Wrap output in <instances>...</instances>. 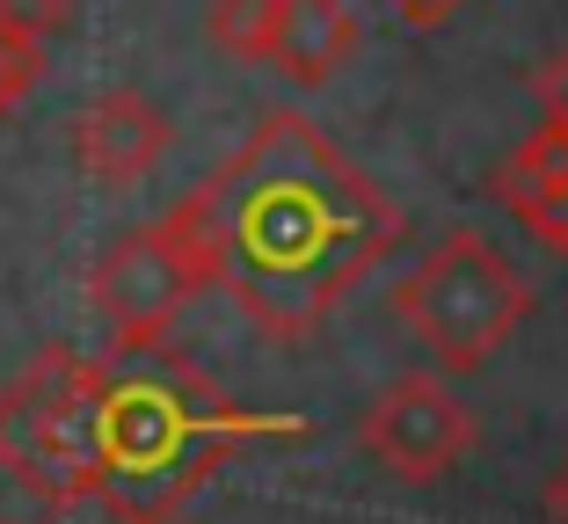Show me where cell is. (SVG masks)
I'll list each match as a JSON object with an SVG mask.
<instances>
[{
	"label": "cell",
	"instance_id": "obj_1",
	"mask_svg": "<svg viewBox=\"0 0 568 524\" xmlns=\"http://www.w3.org/2000/svg\"><path fill=\"white\" fill-rule=\"evenodd\" d=\"M197 189L226 240V291L277 342H306L402 240L394 197L300 110H263Z\"/></svg>",
	"mask_w": 568,
	"mask_h": 524
},
{
	"label": "cell",
	"instance_id": "obj_2",
	"mask_svg": "<svg viewBox=\"0 0 568 524\" xmlns=\"http://www.w3.org/2000/svg\"><path fill=\"white\" fill-rule=\"evenodd\" d=\"M300 415H255L234 408L183 357H132V372L110 364L95 408V503L118 524H168L234 452L270 438H300Z\"/></svg>",
	"mask_w": 568,
	"mask_h": 524
},
{
	"label": "cell",
	"instance_id": "obj_3",
	"mask_svg": "<svg viewBox=\"0 0 568 524\" xmlns=\"http://www.w3.org/2000/svg\"><path fill=\"white\" fill-rule=\"evenodd\" d=\"M110 364L51 342L0 387V466L51 510L95 503V408Z\"/></svg>",
	"mask_w": 568,
	"mask_h": 524
},
{
	"label": "cell",
	"instance_id": "obj_4",
	"mask_svg": "<svg viewBox=\"0 0 568 524\" xmlns=\"http://www.w3.org/2000/svg\"><path fill=\"white\" fill-rule=\"evenodd\" d=\"M394 314L445 372H481L525 328L532 285L488 234H445L416 270L394 285Z\"/></svg>",
	"mask_w": 568,
	"mask_h": 524
},
{
	"label": "cell",
	"instance_id": "obj_5",
	"mask_svg": "<svg viewBox=\"0 0 568 524\" xmlns=\"http://www.w3.org/2000/svg\"><path fill=\"white\" fill-rule=\"evenodd\" d=\"M88 299H95L102 328H110V350L132 364V357L168 350V328H175V314L197 299V285H190L183 255L168 248L161 226H132V234H118L95 255Z\"/></svg>",
	"mask_w": 568,
	"mask_h": 524
},
{
	"label": "cell",
	"instance_id": "obj_6",
	"mask_svg": "<svg viewBox=\"0 0 568 524\" xmlns=\"http://www.w3.org/2000/svg\"><path fill=\"white\" fill-rule=\"evenodd\" d=\"M357 444L379 459L394 481H445L474 452V415L467 401L430 372H408L379 387L357 415Z\"/></svg>",
	"mask_w": 568,
	"mask_h": 524
},
{
	"label": "cell",
	"instance_id": "obj_7",
	"mask_svg": "<svg viewBox=\"0 0 568 524\" xmlns=\"http://www.w3.org/2000/svg\"><path fill=\"white\" fill-rule=\"evenodd\" d=\"M168 138H175V124H168V110L153 95H139V88H102V95H88L81 110H73L67 146H73V168H81L88 183L132 189L161 168Z\"/></svg>",
	"mask_w": 568,
	"mask_h": 524
},
{
	"label": "cell",
	"instance_id": "obj_8",
	"mask_svg": "<svg viewBox=\"0 0 568 524\" xmlns=\"http://www.w3.org/2000/svg\"><path fill=\"white\" fill-rule=\"evenodd\" d=\"M488 189L510 204V219H518L547 255H568V132L539 124L525 146H510L496 161Z\"/></svg>",
	"mask_w": 568,
	"mask_h": 524
},
{
	"label": "cell",
	"instance_id": "obj_9",
	"mask_svg": "<svg viewBox=\"0 0 568 524\" xmlns=\"http://www.w3.org/2000/svg\"><path fill=\"white\" fill-rule=\"evenodd\" d=\"M351 51H357V8L351 0H277V44H270V66H277L292 88L335 81Z\"/></svg>",
	"mask_w": 568,
	"mask_h": 524
},
{
	"label": "cell",
	"instance_id": "obj_10",
	"mask_svg": "<svg viewBox=\"0 0 568 524\" xmlns=\"http://www.w3.org/2000/svg\"><path fill=\"white\" fill-rule=\"evenodd\" d=\"M204 37H212L226 59H241V66H270V44H277V0H212Z\"/></svg>",
	"mask_w": 568,
	"mask_h": 524
},
{
	"label": "cell",
	"instance_id": "obj_11",
	"mask_svg": "<svg viewBox=\"0 0 568 524\" xmlns=\"http://www.w3.org/2000/svg\"><path fill=\"white\" fill-rule=\"evenodd\" d=\"M0 30L44 51L51 37L73 30V0H0Z\"/></svg>",
	"mask_w": 568,
	"mask_h": 524
},
{
	"label": "cell",
	"instance_id": "obj_12",
	"mask_svg": "<svg viewBox=\"0 0 568 524\" xmlns=\"http://www.w3.org/2000/svg\"><path fill=\"white\" fill-rule=\"evenodd\" d=\"M37 81H44V51L0 30V117H8V110H16V102L30 95Z\"/></svg>",
	"mask_w": 568,
	"mask_h": 524
},
{
	"label": "cell",
	"instance_id": "obj_13",
	"mask_svg": "<svg viewBox=\"0 0 568 524\" xmlns=\"http://www.w3.org/2000/svg\"><path fill=\"white\" fill-rule=\"evenodd\" d=\"M532 95H539V124L568 132V44L547 51V59L532 66Z\"/></svg>",
	"mask_w": 568,
	"mask_h": 524
},
{
	"label": "cell",
	"instance_id": "obj_14",
	"mask_svg": "<svg viewBox=\"0 0 568 524\" xmlns=\"http://www.w3.org/2000/svg\"><path fill=\"white\" fill-rule=\"evenodd\" d=\"M386 8H394L402 22H416V30H430V22H445L459 0H386Z\"/></svg>",
	"mask_w": 568,
	"mask_h": 524
},
{
	"label": "cell",
	"instance_id": "obj_15",
	"mask_svg": "<svg viewBox=\"0 0 568 524\" xmlns=\"http://www.w3.org/2000/svg\"><path fill=\"white\" fill-rule=\"evenodd\" d=\"M539 503H547V517H554V524H568V459H561V466L547 474V489H539Z\"/></svg>",
	"mask_w": 568,
	"mask_h": 524
}]
</instances>
